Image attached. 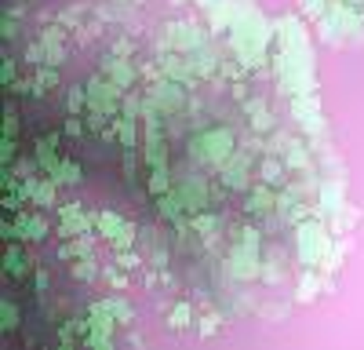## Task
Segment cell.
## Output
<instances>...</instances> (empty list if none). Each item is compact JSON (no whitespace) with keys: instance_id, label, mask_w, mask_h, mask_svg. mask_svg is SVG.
I'll return each mask as SVG.
<instances>
[{"instance_id":"obj_20","label":"cell","mask_w":364,"mask_h":350,"mask_svg":"<svg viewBox=\"0 0 364 350\" xmlns=\"http://www.w3.org/2000/svg\"><path fill=\"white\" fill-rule=\"evenodd\" d=\"M87 106V92H80V88H73L70 92V113H80Z\"/></svg>"},{"instance_id":"obj_21","label":"cell","mask_w":364,"mask_h":350,"mask_svg":"<svg viewBox=\"0 0 364 350\" xmlns=\"http://www.w3.org/2000/svg\"><path fill=\"white\" fill-rule=\"evenodd\" d=\"M15 325H18V321H15V303L4 299V332H11Z\"/></svg>"},{"instance_id":"obj_8","label":"cell","mask_w":364,"mask_h":350,"mask_svg":"<svg viewBox=\"0 0 364 350\" xmlns=\"http://www.w3.org/2000/svg\"><path fill=\"white\" fill-rule=\"evenodd\" d=\"M245 212L255 216V219L273 216V212H277V186H269V183L259 179V183L248 190V197H245Z\"/></svg>"},{"instance_id":"obj_13","label":"cell","mask_w":364,"mask_h":350,"mask_svg":"<svg viewBox=\"0 0 364 350\" xmlns=\"http://www.w3.org/2000/svg\"><path fill=\"white\" fill-rule=\"evenodd\" d=\"M288 277V262L281 259V252L277 248H273L269 255H266V267H262V281L269 285V288H277L281 281Z\"/></svg>"},{"instance_id":"obj_5","label":"cell","mask_w":364,"mask_h":350,"mask_svg":"<svg viewBox=\"0 0 364 350\" xmlns=\"http://www.w3.org/2000/svg\"><path fill=\"white\" fill-rule=\"evenodd\" d=\"M291 117L306 135H317V139L324 135V117H321V102H317L314 92H302V95L291 99Z\"/></svg>"},{"instance_id":"obj_16","label":"cell","mask_w":364,"mask_h":350,"mask_svg":"<svg viewBox=\"0 0 364 350\" xmlns=\"http://www.w3.org/2000/svg\"><path fill=\"white\" fill-rule=\"evenodd\" d=\"M317 292H321V277L314 274V267H306V274H302V281H299V292H295V303L317 299Z\"/></svg>"},{"instance_id":"obj_14","label":"cell","mask_w":364,"mask_h":350,"mask_svg":"<svg viewBox=\"0 0 364 350\" xmlns=\"http://www.w3.org/2000/svg\"><path fill=\"white\" fill-rule=\"evenodd\" d=\"M102 73H106L117 88H128V84L135 80V73H132V66L124 63V58H106V63H102Z\"/></svg>"},{"instance_id":"obj_6","label":"cell","mask_w":364,"mask_h":350,"mask_svg":"<svg viewBox=\"0 0 364 350\" xmlns=\"http://www.w3.org/2000/svg\"><path fill=\"white\" fill-rule=\"evenodd\" d=\"M252 164H255L252 150H233V157L223 164V183L230 190H248L252 186Z\"/></svg>"},{"instance_id":"obj_4","label":"cell","mask_w":364,"mask_h":350,"mask_svg":"<svg viewBox=\"0 0 364 350\" xmlns=\"http://www.w3.org/2000/svg\"><path fill=\"white\" fill-rule=\"evenodd\" d=\"M343 204H346V175H324L317 186V208L314 212L321 219H331Z\"/></svg>"},{"instance_id":"obj_17","label":"cell","mask_w":364,"mask_h":350,"mask_svg":"<svg viewBox=\"0 0 364 350\" xmlns=\"http://www.w3.org/2000/svg\"><path fill=\"white\" fill-rule=\"evenodd\" d=\"M51 179H55V183H77V179H80V168H77V164H58V168L51 171Z\"/></svg>"},{"instance_id":"obj_7","label":"cell","mask_w":364,"mask_h":350,"mask_svg":"<svg viewBox=\"0 0 364 350\" xmlns=\"http://www.w3.org/2000/svg\"><path fill=\"white\" fill-rule=\"evenodd\" d=\"M182 102H186V92H182L178 80H161V84L149 88V106H154L157 113H164V117L178 113Z\"/></svg>"},{"instance_id":"obj_2","label":"cell","mask_w":364,"mask_h":350,"mask_svg":"<svg viewBox=\"0 0 364 350\" xmlns=\"http://www.w3.org/2000/svg\"><path fill=\"white\" fill-rule=\"evenodd\" d=\"M233 150H237V139H233L230 128H208V132H200V135L193 139L190 157L200 161V164H215V168H223V164L233 157Z\"/></svg>"},{"instance_id":"obj_10","label":"cell","mask_w":364,"mask_h":350,"mask_svg":"<svg viewBox=\"0 0 364 350\" xmlns=\"http://www.w3.org/2000/svg\"><path fill=\"white\" fill-rule=\"evenodd\" d=\"M178 197H182V208L186 212H200V208H208V183L200 175H193V179L178 183Z\"/></svg>"},{"instance_id":"obj_18","label":"cell","mask_w":364,"mask_h":350,"mask_svg":"<svg viewBox=\"0 0 364 350\" xmlns=\"http://www.w3.org/2000/svg\"><path fill=\"white\" fill-rule=\"evenodd\" d=\"M99 226L109 233V238H113V233H120V230H124V223H120L117 216H109V212H102V216H99Z\"/></svg>"},{"instance_id":"obj_11","label":"cell","mask_w":364,"mask_h":350,"mask_svg":"<svg viewBox=\"0 0 364 350\" xmlns=\"http://www.w3.org/2000/svg\"><path fill=\"white\" fill-rule=\"evenodd\" d=\"M288 164H284V157L281 154H269V157H262V164H259V179L262 183H269V186H284L288 183Z\"/></svg>"},{"instance_id":"obj_19","label":"cell","mask_w":364,"mask_h":350,"mask_svg":"<svg viewBox=\"0 0 364 350\" xmlns=\"http://www.w3.org/2000/svg\"><path fill=\"white\" fill-rule=\"evenodd\" d=\"M190 325V307L186 303H178L175 314H171V329H186Z\"/></svg>"},{"instance_id":"obj_12","label":"cell","mask_w":364,"mask_h":350,"mask_svg":"<svg viewBox=\"0 0 364 350\" xmlns=\"http://www.w3.org/2000/svg\"><path fill=\"white\" fill-rule=\"evenodd\" d=\"M8 230H18L15 238H22V241H41L44 233H48V219H44V216H33V212H26V216H18V223L8 226Z\"/></svg>"},{"instance_id":"obj_9","label":"cell","mask_w":364,"mask_h":350,"mask_svg":"<svg viewBox=\"0 0 364 350\" xmlns=\"http://www.w3.org/2000/svg\"><path fill=\"white\" fill-rule=\"evenodd\" d=\"M284 164L291 175H302V171H314V146H306L302 139H284V150H281Z\"/></svg>"},{"instance_id":"obj_15","label":"cell","mask_w":364,"mask_h":350,"mask_svg":"<svg viewBox=\"0 0 364 350\" xmlns=\"http://www.w3.org/2000/svg\"><path fill=\"white\" fill-rule=\"evenodd\" d=\"M55 142H58L55 135H51V139H41V142H37V168H41V171H48V175H51V171L58 168V154H55Z\"/></svg>"},{"instance_id":"obj_1","label":"cell","mask_w":364,"mask_h":350,"mask_svg":"<svg viewBox=\"0 0 364 350\" xmlns=\"http://www.w3.org/2000/svg\"><path fill=\"white\" fill-rule=\"evenodd\" d=\"M331 226L321 219V216H310V219H302L299 226H295V255H299V262L302 267H321L324 262V255L331 252Z\"/></svg>"},{"instance_id":"obj_3","label":"cell","mask_w":364,"mask_h":350,"mask_svg":"<svg viewBox=\"0 0 364 350\" xmlns=\"http://www.w3.org/2000/svg\"><path fill=\"white\" fill-rule=\"evenodd\" d=\"M164 44L171 51L193 55L200 44H208V33H204V26H193V22H171V26H164Z\"/></svg>"}]
</instances>
